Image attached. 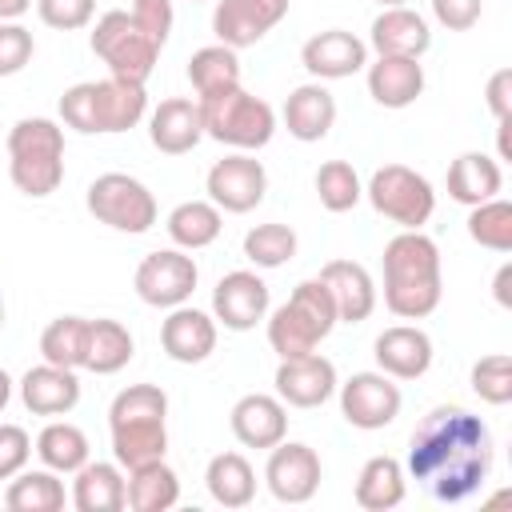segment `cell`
Wrapping results in <instances>:
<instances>
[{
	"label": "cell",
	"instance_id": "1",
	"mask_svg": "<svg viewBox=\"0 0 512 512\" xmlns=\"http://www.w3.org/2000/svg\"><path fill=\"white\" fill-rule=\"evenodd\" d=\"M492 432L480 416L456 404L432 408L408 440V476L440 504L472 500L492 472Z\"/></svg>",
	"mask_w": 512,
	"mask_h": 512
},
{
	"label": "cell",
	"instance_id": "2",
	"mask_svg": "<svg viewBox=\"0 0 512 512\" xmlns=\"http://www.w3.org/2000/svg\"><path fill=\"white\" fill-rule=\"evenodd\" d=\"M444 292L440 248L420 228H404L384 244V304L400 320H424L436 312Z\"/></svg>",
	"mask_w": 512,
	"mask_h": 512
},
{
	"label": "cell",
	"instance_id": "3",
	"mask_svg": "<svg viewBox=\"0 0 512 512\" xmlns=\"http://www.w3.org/2000/svg\"><path fill=\"white\" fill-rule=\"evenodd\" d=\"M168 396L156 384H128L116 392L108 408V428H112V456L120 468H140L152 460H164L168 452Z\"/></svg>",
	"mask_w": 512,
	"mask_h": 512
},
{
	"label": "cell",
	"instance_id": "4",
	"mask_svg": "<svg viewBox=\"0 0 512 512\" xmlns=\"http://www.w3.org/2000/svg\"><path fill=\"white\" fill-rule=\"evenodd\" d=\"M148 112V92L144 84H128V80H84L72 84L60 96V120L76 132H128L144 120Z\"/></svg>",
	"mask_w": 512,
	"mask_h": 512
},
{
	"label": "cell",
	"instance_id": "5",
	"mask_svg": "<svg viewBox=\"0 0 512 512\" xmlns=\"http://www.w3.org/2000/svg\"><path fill=\"white\" fill-rule=\"evenodd\" d=\"M8 176L24 196H52L64 180V128L48 116H24L8 132Z\"/></svg>",
	"mask_w": 512,
	"mask_h": 512
},
{
	"label": "cell",
	"instance_id": "6",
	"mask_svg": "<svg viewBox=\"0 0 512 512\" xmlns=\"http://www.w3.org/2000/svg\"><path fill=\"white\" fill-rule=\"evenodd\" d=\"M336 304L324 288V280H300L288 296V304H280L268 320V344L280 360L288 356H304L316 352V344L336 328Z\"/></svg>",
	"mask_w": 512,
	"mask_h": 512
},
{
	"label": "cell",
	"instance_id": "7",
	"mask_svg": "<svg viewBox=\"0 0 512 512\" xmlns=\"http://www.w3.org/2000/svg\"><path fill=\"white\" fill-rule=\"evenodd\" d=\"M200 116H204V136L240 148V152H256L272 140L276 132V112L268 100L244 92V88H228L220 96H204L196 100Z\"/></svg>",
	"mask_w": 512,
	"mask_h": 512
},
{
	"label": "cell",
	"instance_id": "8",
	"mask_svg": "<svg viewBox=\"0 0 512 512\" xmlns=\"http://www.w3.org/2000/svg\"><path fill=\"white\" fill-rule=\"evenodd\" d=\"M92 52L108 64V72L116 80H128V84H144L156 68V56H160V48L136 28L132 12H120V8H112L96 20Z\"/></svg>",
	"mask_w": 512,
	"mask_h": 512
},
{
	"label": "cell",
	"instance_id": "9",
	"mask_svg": "<svg viewBox=\"0 0 512 512\" xmlns=\"http://www.w3.org/2000/svg\"><path fill=\"white\" fill-rule=\"evenodd\" d=\"M88 212L116 228V232H128V236H140L156 224V196L128 172H104L88 184V196H84Z\"/></svg>",
	"mask_w": 512,
	"mask_h": 512
},
{
	"label": "cell",
	"instance_id": "10",
	"mask_svg": "<svg viewBox=\"0 0 512 512\" xmlns=\"http://www.w3.org/2000/svg\"><path fill=\"white\" fill-rule=\"evenodd\" d=\"M364 196L372 200V208L384 220H392L400 228H424L428 216L436 212L432 184L420 172H412L408 164H384V168H376L372 180H368V188H364Z\"/></svg>",
	"mask_w": 512,
	"mask_h": 512
},
{
	"label": "cell",
	"instance_id": "11",
	"mask_svg": "<svg viewBox=\"0 0 512 512\" xmlns=\"http://www.w3.org/2000/svg\"><path fill=\"white\" fill-rule=\"evenodd\" d=\"M196 260L184 256V248H160V252H148L136 268V296L152 308H180L188 304V296L196 292Z\"/></svg>",
	"mask_w": 512,
	"mask_h": 512
},
{
	"label": "cell",
	"instance_id": "12",
	"mask_svg": "<svg viewBox=\"0 0 512 512\" xmlns=\"http://www.w3.org/2000/svg\"><path fill=\"white\" fill-rule=\"evenodd\" d=\"M400 404L404 396L384 372H356L340 384V416L352 428H364V432L388 428L400 416Z\"/></svg>",
	"mask_w": 512,
	"mask_h": 512
},
{
	"label": "cell",
	"instance_id": "13",
	"mask_svg": "<svg viewBox=\"0 0 512 512\" xmlns=\"http://www.w3.org/2000/svg\"><path fill=\"white\" fill-rule=\"evenodd\" d=\"M208 200L220 212H252L268 192V172L256 156L232 152L208 168Z\"/></svg>",
	"mask_w": 512,
	"mask_h": 512
},
{
	"label": "cell",
	"instance_id": "14",
	"mask_svg": "<svg viewBox=\"0 0 512 512\" xmlns=\"http://www.w3.org/2000/svg\"><path fill=\"white\" fill-rule=\"evenodd\" d=\"M264 480H268V492L280 504H308L320 488V456L308 444L280 440V444L268 448Z\"/></svg>",
	"mask_w": 512,
	"mask_h": 512
},
{
	"label": "cell",
	"instance_id": "15",
	"mask_svg": "<svg viewBox=\"0 0 512 512\" xmlns=\"http://www.w3.org/2000/svg\"><path fill=\"white\" fill-rule=\"evenodd\" d=\"M288 16V0H216L212 32L216 44L252 48Z\"/></svg>",
	"mask_w": 512,
	"mask_h": 512
},
{
	"label": "cell",
	"instance_id": "16",
	"mask_svg": "<svg viewBox=\"0 0 512 512\" xmlns=\"http://www.w3.org/2000/svg\"><path fill=\"white\" fill-rule=\"evenodd\" d=\"M212 316L232 332L256 328L268 316V284L248 268L220 276L212 288Z\"/></svg>",
	"mask_w": 512,
	"mask_h": 512
},
{
	"label": "cell",
	"instance_id": "17",
	"mask_svg": "<svg viewBox=\"0 0 512 512\" xmlns=\"http://www.w3.org/2000/svg\"><path fill=\"white\" fill-rule=\"evenodd\" d=\"M272 384H276V396L284 404H292V408H320L336 392V368L320 352H304V356L280 360Z\"/></svg>",
	"mask_w": 512,
	"mask_h": 512
},
{
	"label": "cell",
	"instance_id": "18",
	"mask_svg": "<svg viewBox=\"0 0 512 512\" xmlns=\"http://www.w3.org/2000/svg\"><path fill=\"white\" fill-rule=\"evenodd\" d=\"M300 64L316 80H344L368 64V44L344 28H328V32H316L312 40H304Z\"/></svg>",
	"mask_w": 512,
	"mask_h": 512
},
{
	"label": "cell",
	"instance_id": "19",
	"mask_svg": "<svg viewBox=\"0 0 512 512\" xmlns=\"http://www.w3.org/2000/svg\"><path fill=\"white\" fill-rule=\"evenodd\" d=\"M148 140L152 148H160L164 156H184L204 140V116L200 104L188 96H172L160 100L148 116Z\"/></svg>",
	"mask_w": 512,
	"mask_h": 512
},
{
	"label": "cell",
	"instance_id": "20",
	"mask_svg": "<svg viewBox=\"0 0 512 512\" xmlns=\"http://www.w3.org/2000/svg\"><path fill=\"white\" fill-rule=\"evenodd\" d=\"M372 356L380 364L384 376L392 380H416L432 368V340L424 328L416 324H396V328H384L372 344Z\"/></svg>",
	"mask_w": 512,
	"mask_h": 512
},
{
	"label": "cell",
	"instance_id": "21",
	"mask_svg": "<svg viewBox=\"0 0 512 512\" xmlns=\"http://www.w3.org/2000/svg\"><path fill=\"white\" fill-rule=\"evenodd\" d=\"M160 344L176 364H200L216 352V316L200 308H168V320L160 324Z\"/></svg>",
	"mask_w": 512,
	"mask_h": 512
},
{
	"label": "cell",
	"instance_id": "22",
	"mask_svg": "<svg viewBox=\"0 0 512 512\" xmlns=\"http://www.w3.org/2000/svg\"><path fill=\"white\" fill-rule=\"evenodd\" d=\"M232 436L244 448H272L288 436V408L280 396L248 392L232 404Z\"/></svg>",
	"mask_w": 512,
	"mask_h": 512
},
{
	"label": "cell",
	"instance_id": "23",
	"mask_svg": "<svg viewBox=\"0 0 512 512\" xmlns=\"http://www.w3.org/2000/svg\"><path fill=\"white\" fill-rule=\"evenodd\" d=\"M320 280H324V288H328V296L336 304V320L340 324H360V320L372 316L376 284H372L364 264H356V260H328L320 268Z\"/></svg>",
	"mask_w": 512,
	"mask_h": 512
},
{
	"label": "cell",
	"instance_id": "24",
	"mask_svg": "<svg viewBox=\"0 0 512 512\" xmlns=\"http://www.w3.org/2000/svg\"><path fill=\"white\" fill-rule=\"evenodd\" d=\"M20 400L32 416H64L80 404V380L72 368L44 360L20 376Z\"/></svg>",
	"mask_w": 512,
	"mask_h": 512
},
{
	"label": "cell",
	"instance_id": "25",
	"mask_svg": "<svg viewBox=\"0 0 512 512\" xmlns=\"http://www.w3.org/2000/svg\"><path fill=\"white\" fill-rule=\"evenodd\" d=\"M424 92V64L412 56H376L368 64V96L380 108H408Z\"/></svg>",
	"mask_w": 512,
	"mask_h": 512
},
{
	"label": "cell",
	"instance_id": "26",
	"mask_svg": "<svg viewBox=\"0 0 512 512\" xmlns=\"http://www.w3.org/2000/svg\"><path fill=\"white\" fill-rule=\"evenodd\" d=\"M336 124V100L324 84H300L284 100V128L300 144H316L332 132Z\"/></svg>",
	"mask_w": 512,
	"mask_h": 512
},
{
	"label": "cell",
	"instance_id": "27",
	"mask_svg": "<svg viewBox=\"0 0 512 512\" xmlns=\"http://www.w3.org/2000/svg\"><path fill=\"white\" fill-rule=\"evenodd\" d=\"M432 44V32H428V20L412 8H384L376 20H372V48L376 56H412L420 60Z\"/></svg>",
	"mask_w": 512,
	"mask_h": 512
},
{
	"label": "cell",
	"instance_id": "28",
	"mask_svg": "<svg viewBox=\"0 0 512 512\" xmlns=\"http://www.w3.org/2000/svg\"><path fill=\"white\" fill-rule=\"evenodd\" d=\"M72 504L80 512H120L128 508V480L120 472V464H104V460H88L84 468H76L72 480Z\"/></svg>",
	"mask_w": 512,
	"mask_h": 512
},
{
	"label": "cell",
	"instance_id": "29",
	"mask_svg": "<svg viewBox=\"0 0 512 512\" xmlns=\"http://www.w3.org/2000/svg\"><path fill=\"white\" fill-rule=\"evenodd\" d=\"M500 188H504V172H500V164H496L492 156H484V152H464V156H456L452 168H448V196H452L456 204L476 208V204L492 200Z\"/></svg>",
	"mask_w": 512,
	"mask_h": 512
},
{
	"label": "cell",
	"instance_id": "30",
	"mask_svg": "<svg viewBox=\"0 0 512 512\" xmlns=\"http://www.w3.org/2000/svg\"><path fill=\"white\" fill-rule=\"evenodd\" d=\"M204 484H208V496L220 508H244L256 496V472L240 452L212 456L208 468H204Z\"/></svg>",
	"mask_w": 512,
	"mask_h": 512
},
{
	"label": "cell",
	"instance_id": "31",
	"mask_svg": "<svg viewBox=\"0 0 512 512\" xmlns=\"http://www.w3.org/2000/svg\"><path fill=\"white\" fill-rule=\"evenodd\" d=\"M164 228H168V236H172L176 248L196 252V248H208L220 236L224 216H220V208L212 200H184V204H176L168 212V224Z\"/></svg>",
	"mask_w": 512,
	"mask_h": 512
},
{
	"label": "cell",
	"instance_id": "32",
	"mask_svg": "<svg viewBox=\"0 0 512 512\" xmlns=\"http://www.w3.org/2000/svg\"><path fill=\"white\" fill-rule=\"evenodd\" d=\"M404 500V468L396 456H372L356 476V504L364 512H388Z\"/></svg>",
	"mask_w": 512,
	"mask_h": 512
},
{
	"label": "cell",
	"instance_id": "33",
	"mask_svg": "<svg viewBox=\"0 0 512 512\" xmlns=\"http://www.w3.org/2000/svg\"><path fill=\"white\" fill-rule=\"evenodd\" d=\"M180 500V480L164 460L128 468V508L132 512H168Z\"/></svg>",
	"mask_w": 512,
	"mask_h": 512
},
{
	"label": "cell",
	"instance_id": "34",
	"mask_svg": "<svg viewBox=\"0 0 512 512\" xmlns=\"http://www.w3.org/2000/svg\"><path fill=\"white\" fill-rule=\"evenodd\" d=\"M188 80H192V88H196V100L220 96V92H228V88H240V60H236V48H228V44L196 48L192 60H188Z\"/></svg>",
	"mask_w": 512,
	"mask_h": 512
},
{
	"label": "cell",
	"instance_id": "35",
	"mask_svg": "<svg viewBox=\"0 0 512 512\" xmlns=\"http://www.w3.org/2000/svg\"><path fill=\"white\" fill-rule=\"evenodd\" d=\"M136 344L132 332L120 320H88V348H84V368L96 376H112L132 360Z\"/></svg>",
	"mask_w": 512,
	"mask_h": 512
},
{
	"label": "cell",
	"instance_id": "36",
	"mask_svg": "<svg viewBox=\"0 0 512 512\" xmlns=\"http://www.w3.org/2000/svg\"><path fill=\"white\" fill-rule=\"evenodd\" d=\"M4 504L12 512H60L64 508V484H60V472L52 468H40V472H16L8 492H4Z\"/></svg>",
	"mask_w": 512,
	"mask_h": 512
},
{
	"label": "cell",
	"instance_id": "37",
	"mask_svg": "<svg viewBox=\"0 0 512 512\" xmlns=\"http://www.w3.org/2000/svg\"><path fill=\"white\" fill-rule=\"evenodd\" d=\"M36 456L44 460V468H52L60 476L64 472H76V468L88 464V436L76 424H68V420H52L36 436Z\"/></svg>",
	"mask_w": 512,
	"mask_h": 512
},
{
	"label": "cell",
	"instance_id": "38",
	"mask_svg": "<svg viewBox=\"0 0 512 512\" xmlns=\"http://www.w3.org/2000/svg\"><path fill=\"white\" fill-rule=\"evenodd\" d=\"M84 348H88V320L84 316H56L40 332V356L60 368H84Z\"/></svg>",
	"mask_w": 512,
	"mask_h": 512
},
{
	"label": "cell",
	"instance_id": "39",
	"mask_svg": "<svg viewBox=\"0 0 512 512\" xmlns=\"http://www.w3.org/2000/svg\"><path fill=\"white\" fill-rule=\"evenodd\" d=\"M468 236H472L480 248L512 252V204L500 200V196L476 204V208L468 212Z\"/></svg>",
	"mask_w": 512,
	"mask_h": 512
},
{
	"label": "cell",
	"instance_id": "40",
	"mask_svg": "<svg viewBox=\"0 0 512 512\" xmlns=\"http://www.w3.org/2000/svg\"><path fill=\"white\" fill-rule=\"evenodd\" d=\"M316 196L328 212H348L360 204L364 188H360V176L348 160H328L316 168Z\"/></svg>",
	"mask_w": 512,
	"mask_h": 512
},
{
	"label": "cell",
	"instance_id": "41",
	"mask_svg": "<svg viewBox=\"0 0 512 512\" xmlns=\"http://www.w3.org/2000/svg\"><path fill=\"white\" fill-rule=\"evenodd\" d=\"M244 256L256 268H280L296 256V232L288 224H256L244 236Z\"/></svg>",
	"mask_w": 512,
	"mask_h": 512
},
{
	"label": "cell",
	"instance_id": "42",
	"mask_svg": "<svg viewBox=\"0 0 512 512\" xmlns=\"http://www.w3.org/2000/svg\"><path fill=\"white\" fill-rule=\"evenodd\" d=\"M472 392H476L484 404L504 408V404L512 400V356H508V352L480 356V360L472 364Z\"/></svg>",
	"mask_w": 512,
	"mask_h": 512
},
{
	"label": "cell",
	"instance_id": "43",
	"mask_svg": "<svg viewBox=\"0 0 512 512\" xmlns=\"http://www.w3.org/2000/svg\"><path fill=\"white\" fill-rule=\"evenodd\" d=\"M32 52H36L32 32L24 24H16V20H0V76L24 72L28 60H32Z\"/></svg>",
	"mask_w": 512,
	"mask_h": 512
},
{
	"label": "cell",
	"instance_id": "44",
	"mask_svg": "<svg viewBox=\"0 0 512 512\" xmlns=\"http://www.w3.org/2000/svg\"><path fill=\"white\" fill-rule=\"evenodd\" d=\"M36 12L48 28H60V32H76L84 24H92V12H96V0H36Z\"/></svg>",
	"mask_w": 512,
	"mask_h": 512
},
{
	"label": "cell",
	"instance_id": "45",
	"mask_svg": "<svg viewBox=\"0 0 512 512\" xmlns=\"http://www.w3.org/2000/svg\"><path fill=\"white\" fill-rule=\"evenodd\" d=\"M132 20L156 48H164L172 32V0H132Z\"/></svg>",
	"mask_w": 512,
	"mask_h": 512
},
{
	"label": "cell",
	"instance_id": "46",
	"mask_svg": "<svg viewBox=\"0 0 512 512\" xmlns=\"http://www.w3.org/2000/svg\"><path fill=\"white\" fill-rule=\"evenodd\" d=\"M28 456H32V436L20 424H0V480L24 472Z\"/></svg>",
	"mask_w": 512,
	"mask_h": 512
},
{
	"label": "cell",
	"instance_id": "47",
	"mask_svg": "<svg viewBox=\"0 0 512 512\" xmlns=\"http://www.w3.org/2000/svg\"><path fill=\"white\" fill-rule=\"evenodd\" d=\"M480 12H484L480 0H432V16L448 32H468L480 20Z\"/></svg>",
	"mask_w": 512,
	"mask_h": 512
},
{
	"label": "cell",
	"instance_id": "48",
	"mask_svg": "<svg viewBox=\"0 0 512 512\" xmlns=\"http://www.w3.org/2000/svg\"><path fill=\"white\" fill-rule=\"evenodd\" d=\"M488 108H492V116L496 120H508L512 116V68H500V72H492V80H488Z\"/></svg>",
	"mask_w": 512,
	"mask_h": 512
},
{
	"label": "cell",
	"instance_id": "49",
	"mask_svg": "<svg viewBox=\"0 0 512 512\" xmlns=\"http://www.w3.org/2000/svg\"><path fill=\"white\" fill-rule=\"evenodd\" d=\"M508 284H512V264H500V272H496V280H492V296H496L500 308H512V292H508Z\"/></svg>",
	"mask_w": 512,
	"mask_h": 512
},
{
	"label": "cell",
	"instance_id": "50",
	"mask_svg": "<svg viewBox=\"0 0 512 512\" xmlns=\"http://www.w3.org/2000/svg\"><path fill=\"white\" fill-rule=\"evenodd\" d=\"M32 8V0H0V20H20Z\"/></svg>",
	"mask_w": 512,
	"mask_h": 512
},
{
	"label": "cell",
	"instance_id": "51",
	"mask_svg": "<svg viewBox=\"0 0 512 512\" xmlns=\"http://www.w3.org/2000/svg\"><path fill=\"white\" fill-rule=\"evenodd\" d=\"M8 400H12V380H8V372L0 368V412L8 408Z\"/></svg>",
	"mask_w": 512,
	"mask_h": 512
},
{
	"label": "cell",
	"instance_id": "52",
	"mask_svg": "<svg viewBox=\"0 0 512 512\" xmlns=\"http://www.w3.org/2000/svg\"><path fill=\"white\" fill-rule=\"evenodd\" d=\"M384 8H400V4H408V0H380Z\"/></svg>",
	"mask_w": 512,
	"mask_h": 512
},
{
	"label": "cell",
	"instance_id": "53",
	"mask_svg": "<svg viewBox=\"0 0 512 512\" xmlns=\"http://www.w3.org/2000/svg\"><path fill=\"white\" fill-rule=\"evenodd\" d=\"M0 328H4V292H0Z\"/></svg>",
	"mask_w": 512,
	"mask_h": 512
},
{
	"label": "cell",
	"instance_id": "54",
	"mask_svg": "<svg viewBox=\"0 0 512 512\" xmlns=\"http://www.w3.org/2000/svg\"><path fill=\"white\" fill-rule=\"evenodd\" d=\"M192 4H200V0H192Z\"/></svg>",
	"mask_w": 512,
	"mask_h": 512
}]
</instances>
